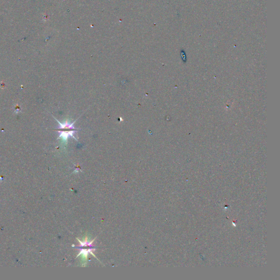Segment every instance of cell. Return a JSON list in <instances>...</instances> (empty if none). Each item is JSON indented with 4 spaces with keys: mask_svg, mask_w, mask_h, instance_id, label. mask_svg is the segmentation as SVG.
<instances>
[{
    "mask_svg": "<svg viewBox=\"0 0 280 280\" xmlns=\"http://www.w3.org/2000/svg\"><path fill=\"white\" fill-rule=\"evenodd\" d=\"M77 240L79 241V247H76V248H77V249H79V250L80 251V252H79V255L77 256V257L82 255L84 261L86 262V261L88 259V255L90 253L93 256L95 257L96 258H97L96 256L94 255V253L92 252L93 251L95 250L94 246H92V243L95 241V239L92 240V241H88V237L86 236V238L84 239V240L83 241L79 240L78 239H77Z\"/></svg>",
    "mask_w": 280,
    "mask_h": 280,
    "instance_id": "6da1fadb",
    "label": "cell"
},
{
    "mask_svg": "<svg viewBox=\"0 0 280 280\" xmlns=\"http://www.w3.org/2000/svg\"><path fill=\"white\" fill-rule=\"evenodd\" d=\"M78 132V130H72V131H58V133H59V138L58 139H59V138H61L63 140V141H65L66 142V143L67 142V139H69V137H72L74 139L76 140V141H78L77 139L76 138V137L74 136V134H75V133H77Z\"/></svg>",
    "mask_w": 280,
    "mask_h": 280,
    "instance_id": "7a4b0ae2",
    "label": "cell"
},
{
    "mask_svg": "<svg viewBox=\"0 0 280 280\" xmlns=\"http://www.w3.org/2000/svg\"><path fill=\"white\" fill-rule=\"evenodd\" d=\"M55 118V119L58 122V123L59 124V126L57 127L56 129H76L75 128V126H74V124H75V123L76 122V120H75V122H73V123H69L67 121H66V122H65V123L62 124V123H61L58 119H56L55 118Z\"/></svg>",
    "mask_w": 280,
    "mask_h": 280,
    "instance_id": "3957f363",
    "label": "cell"
}]
</instances>
